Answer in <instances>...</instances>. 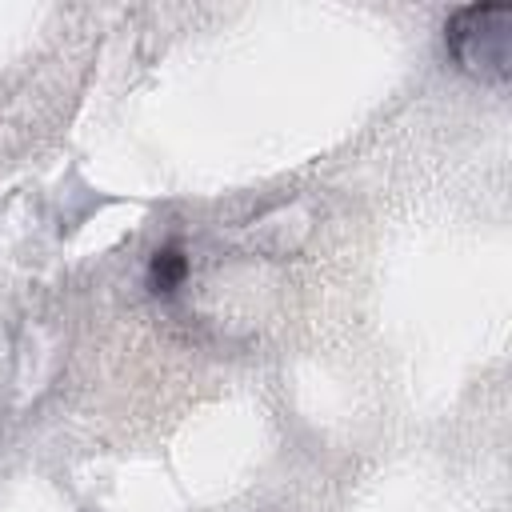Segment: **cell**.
Returning <instances> with one entry per match:
<instances>
[{"label":"cell","instance_id":"cell-2","mask_svg":"<svg viewBox=\"0 0 512 512\" xmlns=\"http://www.w3.org/2000/svg\"><path fill=\"white\" fill-rule=\"evenodd\" d=\"M184 272H188V260H184L180 248H160V252L152 256V268H148L156 292H172V288L184 280Z\"/></svg>","mask_w":512,"mask_h":512},{"label":"cell","instance_id":"cell-1","mask_svg":"<svg viewBox=\"0 0 512 512\" xmlns=\"http://www.w3.org/2000/svg\"><path fill=\"white\" fill-rule=\"evenodd\" d=\"M452 60L484 80L504 84L512 76V8L504 4H468L448 20Z\"/></svg>","mask_w":512,"mask_h":512}]
</instances>
